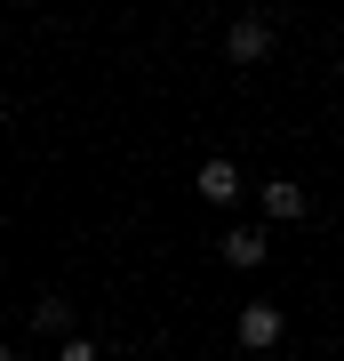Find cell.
<instances>
[{
	"mask_svg": "<svg viewBox=\"0 0 344 361\" xmlns=\"http://www.w3.org/2000/svg\"><path fill=\"white\" fill-rule=\"evenodd\" d=\"M232 329H241V345L248 353H272V345H281V305H272V297H256V305H241V322H232Z\"/></svg>",
	"mask_w": 344,
	"mask_h": 361,
	"instance_id": "cell-1",
	"label": "cell"
},
{
	"mask_svg": "<svg viewBox=\"0 0 344 361\" xmlns=\"http://www.w3.org/2000/svg\"><path fill=\"white\" fill-rule=\"evenodd\" d=\"M224 56L232 65H265L272 56V16H241V25L224 32Z\"/></svg>",
	"mask_w": 344,
	"mask_h": 361,
	"instance_id": "cell-2",
	"label": "cell"
},
{
	"mask_svg": "<svg viewBox=\"0 0 344 361\" xmlns=\"http://www.w3.org/2000/svg\"><path fill=\"white\" fill-rule=\"evenodd\" d=\"M192 193H200L208 209H232V201H241V169H232L224 153H217V161H200V177H192Z\"/></svg>",
	"mask_w": 344,
	"mask_h": 361,
	"instance_id": "cell-3",
	"label": "cell"
},
{
	"mask_svg": "<svg viewBox=\"0 0 344 361\" xmlns=\"http://www.w3.org/2000/svg\"><path fill=\"white\" fill-rule=\"evenodd\" d=\"M265 257H272V233H265V225H232V233H224V265L256 273Z\"/></svg>",
	"mask_w": 344,
	"mask_h": 361,
	"instance_id": "cell-4",
	"label": "cell"
},
{
	"mask_svg": "<svg viewBox=\"0 0 344 361\" xmlns=\"http://www.w3.org/2000/svg\"><path fill=\"white\" fill-rule=\"evenodd\" d=\"M305 209H312V193H305L296 177H272V185H265V225H296Z\"/></svg>",
	"mask_w": 344,
	"mask_h": 361,
	"instance_id": "cell-5",
	"label": "cell"
},
{
	"mask_svg": "<svg viewBox=\"0 0 344 361\" xmlns=\"http://www.w3.org/2000/svg\"><path fill=\"white\" fill-rule=\"evenodd\" d=\"M32 329H72V297H40V305H32Z\"/></svg>",
	"mask_w": 344,
	"mask_h": 361,
	"instance_id": "cell-6",
	"label": "cell"
},
{
	"mask_svg": "<svg viewBox=\"0 0 344 361\" xmlns=\"http://www.w3.org/2000/svg\"><path fill=\"white\" fill-rule=\"evenodd\" d=\"M56 361H104V353L89 345V337H64V353H56Z\"/></svg>",
	"mask_w": 344,
	"mask_h": 361,
	"instance_id": "cell-7",
	"label": "cell"
},
{
	"mask_svg": "<svg viewBox=\"0 0 344 361\" xmlns=\"http://www.w3.org/2000/svg\"><path fill=\"white\" fill-rule=\"evenodd\" d=\"M0 361H8V345H0Z\"/></svg>",
	"mask_w": 344,
	"mask_h": 361,
	"instance_id": "cell-8",
	"label": "cell"
}]
</instances>
